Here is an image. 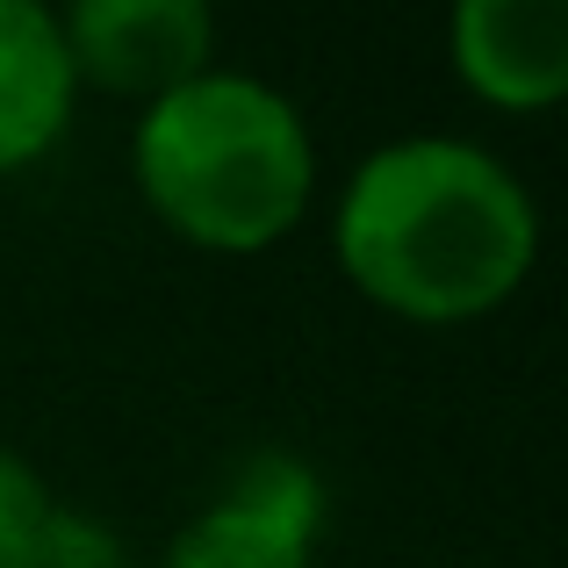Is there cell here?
<instances>
[{"instance_id": "1", "label": "cell", "mask_w": 568, "mask_h": 568, "mask_svg": "<svg viewBox=\"0 0 568 568\" xmlns=\"http://www.w3.org/2000/svg\"><path fill=\"white\" fill-rule=\"evenodd\" d=\"M332 260L403 324H475L540 266V202L489 144L396 138L338 187Z\"/></svg>"}, {"instance_id": "2", "label": "cell", "mask_w": 568, "mask_h": 568, "mask_svg": "<svg viewBox=\"0 0 568 568\" xmlns=\"http://www.w3.org/2000/svg\"><path fill=\"white\" fill-rule=\"evenodd\" d=\"M130 181L181 245L260 260L317 202V138L274 80L209 65L138 109Z\"/></svg>"}, {"instance_id": "3", "label": "cell", "mask_w": 568, "mask_h": 568, "mask_svg": "<svg viewBox=\"0 0 568 568\" xmlns=\"http://www.w3.org/2000/svg\"><path fill=\"white\" fill-rule=\"evenodd\" d=\"M324 483L295 454H252L209 511L173 532L159 568H317Z\"/></svg>"}, {"instance_id": "4", "label": "cell", "mask_w": 568, "mask_h": 568, "mask_svg": "<svg viewBox=\"0 0 568 568\" xmlns=\"http://www.w3.org/2000/svg\"><path fill=\"white\" fill-rule=\"evenodd\" d=\"M72 80L123 101H159L216 65V14L202 0H80L58 14Z\"/></svg>"}, {"instance_id": "5", "label": "cell", "mask_w": 568, "mask_h": 568, "mask_svg": "<svg viewBox=\"0 0 568 568\" xmlns=\"http://www.w3.org/2000/svg\"><path fill=\"white\" fill-rule=\"evenodd\" d=\"M446 58L483 109L547 115L568 94V8L561 0H460L446 22Z\"/></svg>"}, {"instance_id": "6", "label": "cell", "mask_w": 568, "mask_h": 568, "mask_svg": "<svg viewBox=\"0 0 568 568\" xmlns=\"http://www.w3.org/2000/svg\"><path fill=\"white\" fill-rule=\"evenodd\" d=\"M80 109L65 29L37 0H0V181L51 159Z\"/></svg>"}, {"instance_id": "7", "label": "cell", "mask_w": 568, "mask_h": 568, "mask_svg": "<svg viewBox=\"0 0 568 568\" xmlns=\"http://www.w3.org/2000/svg\"><path fill=\"white\" fill-rule=\"evenodd\" d=\"M0 568H130V555L109 540V526H94L87 511L51 504V518H43Z\"/></svg>"}, {"instance_id": "8", "label": "cell", "mask_w": 568, "mask_h": 568, "mask_svg": "<svg viewBox=\"0 0 568 568\" xmlns=\"http://www.w3.org/2000/svg\"><path fill=\"white\" fill-rule=\"evenodd\" d=\"M43 518H51V489H43V475L29 468L14 446H0V561L29 540Z\"/></svg>"}]
</instances>
